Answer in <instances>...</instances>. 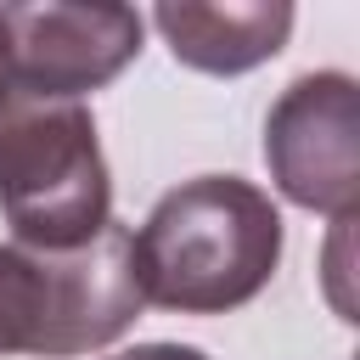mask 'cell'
Masks as SVG:
<instances>
[{"label": "cell", "mask_w": 360, "mask_h": 360, "mask_svg": "<svg viewBox=\"0 0 360 360\" xmlns=\"http://www.w3.org/2000/svg\"><path fill=\"white\" fill-rule=\"evenodd\" d=\"M141 298L174 315H225L259 298L281 264L276 202L236 174H197L129 231Z\"/></svg>", "instance_id": "obj_1"}, {"label": "cell", "mask_w": 360, "mask_h": 360, "mask_svg": "<svg viewBox=\"0 0 360 360\" xmlns=\"http://www.w3.org/2000/svg\"><path fill=\"white\" fill-rule=\"evenodd\" d=\"M146 309L129 253V225L107 219L90 242L45 253L0 242V360H73L107 349Z\"/></svg>", "instance_id": "obj_2"}, {"label": "cell", "mask_w": 360, "mask_h": 360, "mask_svg": "<svg viewBox=\"0 0 360 360\" xmlns=\"http://www.w3.org/2000/svg\"><path fill=\"white\" fill-rule=\"evenodd\" d=\"M0 214L22 248H79L112 219V180L84 101L0 84Z\"/></svg>", "instance_id": "obj_3"}, {"label": "cell", "mask_w": 360, "mask_h": 360, "mask_svg": "<svg viewBox=\"0 0 360 360\" xmlns=\"http://www.w3.org/2000/svg\"><path fill=\"white\" fill-rule=\"evenodd\" d=\"M264 163L287 202L332 219L360 208V101L349 73L292 79L264 118Z\"/></svg>", "instance_id": "obj_4"}, {"label": "cell", "mask_w": 360, "mask_h": 360, "mask_svg": "<svg viewBox=\"0 0 360 360\" xmlns=\"http://www.w3.org/2000/svg\"><path fill=\"white\" fill-rule=\"evenodd\" d=\"M6 84L84 101L141 56V17L129 6H0Z\"/></svg>", "instance_id": "obj_5"}, {"label": "cell", "mask_w": 360, "mask_h": 360, "mask_svg": "<svg viewBox=\"0 0 360 360\" xmlns=\"http://www.w3.org/2000/svg\"><path fill=\"white\" fill-rule=\"evenodd\" d=\"M152 22L163 28L174 62L197 73H248L270 62L292 34L287 0H248V6H158Z\"/></svg>", "instance_id": "obj_6"}, {"label": "cell", "mask_w": 360, "mask_h": 360, "mask_svg": "<svg viewBox=\"0 0 360 360\" xmlns=\"http://www.w3.org/2000/svg\"><path fill=\"white\" fill-rule=\"evenodd\" d=\"M112 360H208V354L191 349V343H135V349H124Z\"/></svg>", "instance_id": "obj_7"}, {"label": "cell", "mask_w": 360, "mask_h": 360, "mask_svg": "<svg viewBox=\"0 0 360 360\" xmlns=\"http://www.w3.org/2000/svg\"><path fill=\"white\" fill-rule=\"evenodd\" d=\"M0 84H6V28H0Z\"/></svg>", "instance_id": "obj_8"}]
</instances>
